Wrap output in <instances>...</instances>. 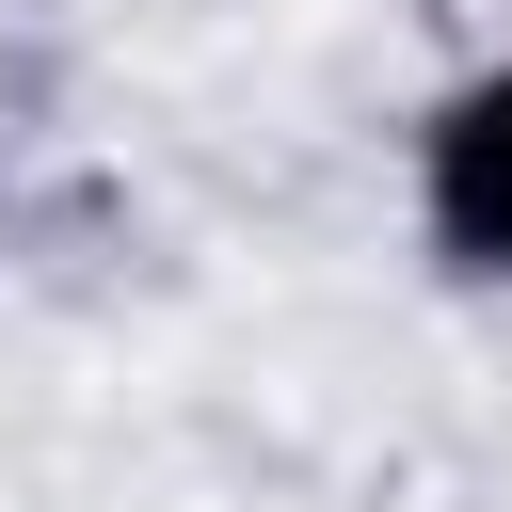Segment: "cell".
I'll return each mask as SVG.
<instances>
[{
	"label": "cell",
	"mask_w": 512,
	"mask_h": 512,
	"mask_svg": "<svg viewBox=\"0 0 512 512\" xmlns=\"http://www.w3.org/2000/svg\"><path fill=\"white\" fill-rule=\"evenodd\" d=\"M400 208H416V256L448 288H496L512 304V48L448 64L400 128Z\"/></svg>",
	"instance_id": "cell-1"
}]
</instances>
